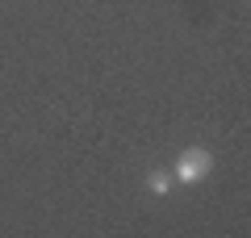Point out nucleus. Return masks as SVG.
<instances>
[{
    "label": "nucleus",
    "mask_w": 251,
    "mask_h": 238,
    "mask_svg": "<svg viewBox=\"0 0 251 238\" xmlns=\"http://www.w3.org/2000/svg\"><path fill=\"white\" fill-rule=\"evenodd\" d=\"M209 171H214V155H209L205 146H188L184 155L176 159L172 180H176L180 188H193V184H201V180H209Z\"/></svg>",
    "instance_id": "f257e3e1"
},
{
    "label": "nucleus",
    "mask_w": 251,
    "mask_h": 238,
    "mask_svg": "<svg viewBox=\"0 0 251 238\" xmlns=\"http://www.w3.org/2000/svg\"><path fill=\"white\" fill-rule=\"evenodd\" d=\"M172 184H176V180H172V171H163V167L147 171V188H151L155 196H168V192H172Z\"/></svg>",
    "instance_id": "f03ea898"
}]
</instances>
